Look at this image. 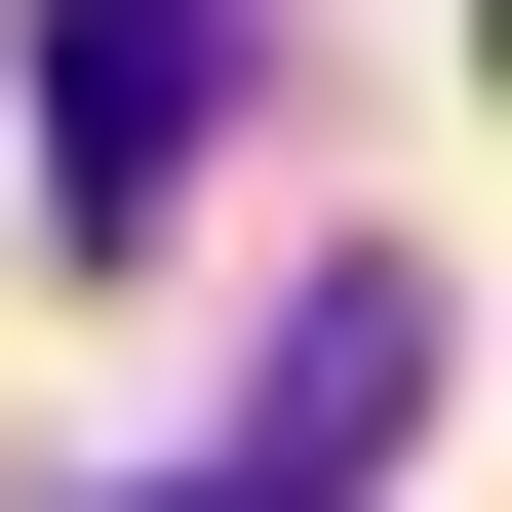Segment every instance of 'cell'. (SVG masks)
Returning <instances> with one entry per match:
<instances>
[{"mask_svg":"<svg viewBox=\"0 0 512 512\" xmlns=\"http://www.w3.org/2000/svg\"><path fill=\"white\" fill-rule=\"evenodd\" d=\"M0 79H40V197H79V237H158L197 119H237V0H40Z\"/></svg>","mask_w":512,"mask_h":512,"instance_id":"6da1fadb","label":"cell"},{"mask_svg":"<svg viewBox=\"0 0 512 512\" xmlns=\"http://www.w3.org/2000/svg\"><path fill=\"white\" fill-rule=\"evenodd\" d=\"M355 473H434V276H316V316H276V394H237V473H197V512H355Z\"/></svg>","mask_w":512,"mask_h":512,"instance_id":"7a4b0ae2","label":"cell"}]
</instances>
